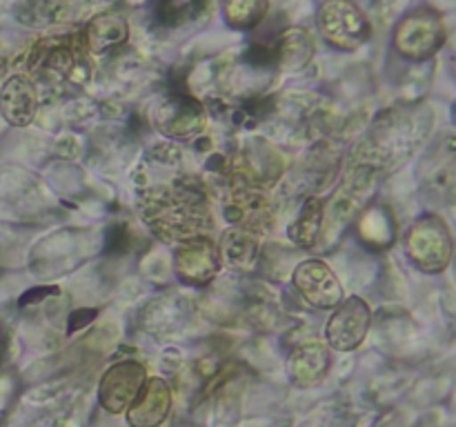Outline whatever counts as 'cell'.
I'll use <instances>...</instances> for the list:
<instances>
[{
    "mask_svg": "<svg viewBox=\"0 0 456 427\" xmlns=\"http://www.w3.org/2000/svg\"><path fill=\"white\" fill-rule=\"evenodd\" d=\"M432 111L426 105H395L379 114L354 154V172L374 176L399 167L417 154L432 129Z\"/></svg>",
    "mask_w": 456,
    "mask_h": 427,
    "instance_id": "6da1fadb",
    "label": "cell"
},
{
    "mask_svg": "<svg viewBox=\"0 0 456 427\" xmlns=\"http://www.w3.org/2000/svg\"><path fill=\"white\" fill-rule=\"evenodd\" d=\"M141 214L147 227L167 243L208 236L214 225L208 196L185 181L147 191L141 198Z\"/></svg>",
    "mask_w": 456,
    "mask_h": 427,
    "instance_id": "7a4b0ae2",
    "label": "cell"
},
{
    "mask_svg": "<svg viewBox=\"0 0 456 427\" xmlns=\"http://www.w3.org/2000/svg\"><path fill=\"white\" fill-rule=\"evenodd\" d=\"M38 111V87L25 74H12L0 89V114L12 127H27Z\"/></svg>",
    "mask_w": 456,
    "mask_h": 427,
    "instance_id": "4fadbf2b",
    "label": "cell"
},
{
    "mask_svg": "<svg viewBox=\"0 0 456 427\" xmlns=\"http://www.w3.org/2000/svg\"><path fill=\"white\" fill-rule=\"evenodd\" d=\"M267 12H270V0H223L225 22L239 31H248L261 25Z\"/></svg>",
    "mask_w": 456,
    "mask_h": 427,
    "instance_id": "cb8c5ba5",
    "label": "cell"
},
{
    "mask_svg": "<svg viewBox=\"0 0 456 427\" xmlns=\"http://www.w3.org/2000/svg\"><path fill=\"white\" fill-rule=\"evenodd\" d=\"M330 369V354L323 345L319 342H307L301 345L289 359V372L292 378L301 385H314L321 378L325 376V372Z\"/></svg>",
    "mask_w": 456,
    "mask_h": 427,
    "instance_id": "ffe728a7",
    "label": "cell"
},
{
    "mask_svg": "<svg viewBox=\"0 0 456 427\" xmlns=\"http://www.w3.org/2000/svg\"><path fill=\"white\" fill-rule=\"evenodd\" d=\"M405 249L414 265L426 274H439L452 261V234L439 214H426L408 231Z\"/></svg>",
    "mask_w": 456,
    "mask_h": 427,
    "instance_id": "277c9868",
    "label": "cell"
},
{
    "mask_svg": "<svg viewBox=\"0 0 456 427\" xmlns=\"http://www.w3.org/2000/svg\"><path fill=\"white\" fill-rule=\"evenodd\" d=\"M292 283L310 305L321 307V310H334L346 298L341 280L337 278L332 267L319 258H307L298 262L292 274Z\"/></svg>",
    "mask_w": 456,
    "mask_h": 427,
    "instance_id": "30bf717a",
    "label": "cell"
},
{
    "mask_svg": "<svg viewBox=\"0 0 456 427\" xmlns=\"http://www.w3.org/2000/svg\"><path fill=\"white\" fill-rule=\"evenodd\" d=\"M359 234L370 247L386 249L395 243L396 238V221L386 205H374L365 209L359 222Z\"/></svg>",
    "mask_w": 456,
    "mask_h": 427,
    "instance_id": "44dd1931",
    "label": "cell"
},
{
    "mask_svg": "<svg viewBox=\"0 0 456 427\" xmlns=\"http://www.w3.org/2000/svg\"><path fill=\"white\" fill-rule=\"evenodd\" d=\"M370 325H372V311L368 302L359 296L343 298L330 316L325 336L334 350L350 351L365 341Z\"/></svg>",
    "mask_w": 456,
    "mask_h": 427,
    "instance_id": "ba28073f",
    "label": "cell"
},
{
    "mask_svg": "<svg viewBox=\"0 0 456 427\" xmlns=\"http://www.w3.org/2000/svg\"><path fill=\"white\" fill-rule=\"evenodd\" d=\"M314 52V40H312L310 31L303 27H289V29L281 31L274 40V56L279 69L301 71L303 67L310 65Z\"/></svg>",
    "mask_w": 456,
    "mask_h": 427,
    "instance_id": "ac0fdd59",
    "label": "cell"
},
{
    "mask_svg": "<svg viewBox=\"0 0 456 427\" xmlns=\"http://www.w3.org/2000/svg\"><path fill=\"white\" fill-rule=\"evenodd\" d=\"M172 403V394L165 381L154 378L141 387L136 399L129 405V423L134 427H156L165 421Z\"/></svg>",
    "mask_w": 456,
    "mask_h": 427,
    "instance_id": "2e32d148",
    "label": "cell"
},
{
    "mask_svg": "<svg viewBox=\"0 0 456 427\" xmlns=\"http://www.w3.org/2000/svg\"><path fill=\"white\" fill-rule=\"evenodd\" d=\"M212 0H151L156 20L167 27H181L208 12Z\"/></svg>",
    "mask_w": 456,
    "mask_h": 427,
    "instance_id": "603a6c76",
    "label": "cell"
},
{
    "mask_svg": "<svg viewBox=\"0 0 456 427\" xmlns=\"http://www.w3.org/2000/svg\"><path fill=\"white\" fill-rule=\"evenodd\" d=\"M142 385H145L142 365H138L136 360L114 365L101 381V403L110 412H123L132 405Z\"/></svg>",
    "mask_w": 456,
    "mask_h": 427,
    "instance_id": "5bb4252c",
    "label": "cell"
},
{
    "mask_svg": "<svg viewBox=\"0 0 456 427\" xmlns=\"http://www.w3.org/2000/svg\"><path fill=\"white\" fill-rule=\"evenodd\" d=\"M92 65L83 31H56L34 40L25 52V76L34 83H49L56 87L85 85Z\"/></svg>",
    "mask_w": 456,
    "mask_h": 427,
    "instance_id": "3957f363",
    "label": "cell"
},
{
    "mask_svg": "<svg viewBox=\"0 0 456 427\" xmlns=\"http://www.w3.org/2000/svg\"><path fill=\"white\" fill-rule=\"evenodd\" d=\"M205 107L185 92H172L151 109V125L167 138H191L205 127Z\"/></svg>",
    "mask_w": 456,
    "mask_h": 427,
    "instance_id": "52a82bcc",
    "label": "cell"
},
{
    "mask_svg": "<svg viewBox=\"0 0 456 427\" xmlns=\"http://www.w3.org/2000/svg\"><path fill=\"white\" fill-rule=\"evenodd\" d=\"M325 222V205L323 200L316 198V196H307L303 200L301 209H298L297 218L289 222L288 236L297 247H312L319 240L321 231H323Z\"/></svg>",
    "mask_w": 456,
    "mask_h": 427,
    "instance_id": "d6986e66",
    "label": "cell"
},
{
    "mask_svg": "<svg viewBox=\"0 0 456 427\" xmlns=\"http://www.w3.org/2000/svg\"><path fill=\"white\" fill-rule=\"evenodd\" d=\"M283 158H281V154L270 142L249 141L240 149L239 160H236L234 176L249 182V185L267 189V187H272L279 181L281 173H283Z\"/></svg>",
    "mask_w": 456,
    "mask_h": 427,
    "instance_id": "7c38bea8",
    "label": "cell"
},
{
    "mask_svg": "<svg viewBox=\"0 0 456 427\" xmlns=\"http://www.w3.org/2000/svg\"><path fill=\"white\" fill-rule=\"evenodd\" d=\"M83 36L92 53H110L127 43L129 25L123 13L102 12L87 22Z\"/></svg>",
    "mask_w": 456,
    "mask_h": 427,
    "instance_id": "e0dca14e",
    "label": "cell"
},
{
    "mask_svg": "<svg viewBox=\"0 0 456 427\" xmlns=\"http://www.w3.org/2000/svg\"><path fill=\"white\" fill-rule=\"evenodd\" d=\"M9 62H12V53H9L7 44H4L3 40H0V78H3V76L7 74Z\"/></svg>",
    "mask_w": 456,
    "mask_h": 427,
    "instance_id": "d4e9b609",
    "label": "cell"
},
{
    "mask_svg": "<svg viewBox=\"0 0 456 427\" xmlns=\"http://www.w3.org/2000/svg\"><path fill=\"white\" fill-rule=\"evenodd\" d=\"M221 267L218 247L208 236L183 240V243H178L176 254H174L176 276L185 285H191V287H205V285L212 283L218 271H221Z\"/></svg>",
    "mask_w": 456,
    "mask_h": 427,
    "instance_id": "9c48e42d",
    "label": "cell"
},
{
    "mask_svg": "<svg viewBox=\"0 0 456 427\" xmlns=\"http://www.w3.org/2000/svg\"><path fill=\"white\" fill-rule=\"evenodd\" d=\"M319 31L338 52H356L372 38V25L352 0H328L319 9Z\"/></svg>",
    "mask_w": 456,
    "mask_h": 427,
    "instance_id": "5b68a950",
    "label": "cell"
},
{
    "mask_svg": "<svg viewBox=\"0 0 456 427\" xmlns=\"http://www.w3.org/2000/svg\"><path fill=\"white\" fill-rule=\"evenodd\" d=\"M67 13L65 0H22L16 7V20L31 29H45L65 20Z\"/></svg>",
    "mask_w": 456,
    "mask_h": 427,
    "instance_id": "7402d4cb",
    "label": "cell"
},
{
    "mask_svg": "<svg viewBox=\"0 0 456 427\" xmlns=\"http://www.w3.org/2000/svg\"><path fill=\"white\" fill-rule=\"evenodd\" d=\"M448 40L441 13L432 9H414L395 29V47L408 60H428Z\"/></svg>",
    "mask_w": 456,
    "mask_h": 427,
    "instance_id": "8992f818",
    "label": "cell"
},
{
    "mask_svg": "<svg viewBox=\"0 0 456 427\" xmlns=\"http://www.w3.org/2000/svg\"><path fill=\"white\" fill-rule=\"evenodd\" d=\"M218 256H221V265L232 267V270H254L261 258V231L245 225H232L223 234Z\"/></svg>",
    "mask_w": 456,
    "mask_h": 427,
    "instance_id": "9a60e30c",
    "label": "cell"
},
{
    "mask_svg": "<svg viewBox=\"0 0 456 427\" xmlns=\"http://www.w3.org/2000/svg\"><path fill=\"white\" fill-rule=\"evenodd\" d=\"M419 182L430 198H450L454 191V136L444 133L419 163Z\"/></svg>",
    "mask_w": 456,
    "mask_h": 427,
    "instance_id": "8fae6325",
    "label": "cell"
}]
</instances>
